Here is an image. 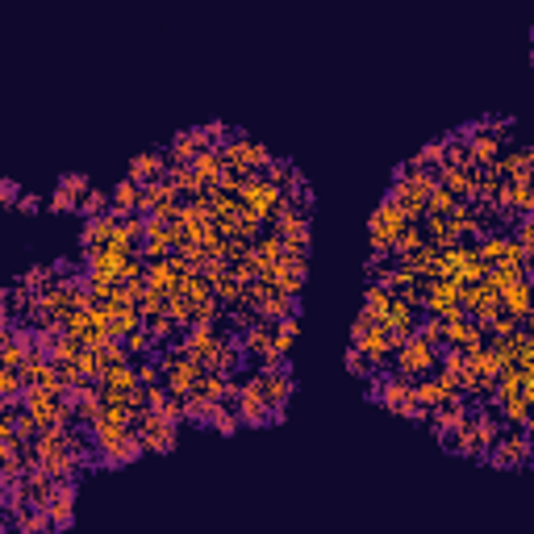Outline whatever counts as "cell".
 <instances>
[{"label":"cell","instance_id":"cell-1","mask_svg":"<svg viewBox=\"0 0 534 534\" xmlns=\"http://www.w3.org/2000/svg\"><path fill=\"white\" fill-rule=\"evenodd\" d=\"M367 401H376V406H385L388 414L406 417V422H426L430 417V409L417 401V385L409 376H401V372H372L367 376Z\"/></svg>","mask_w":534,"mask_h":534},{"label":"cell","instance_id":"cell-2","mask_svg":"<svg viewBox=\"0 0 534 534\" xmlns=\"http://www.w3.org/2000/svg\"><path fill=\"white\" fill-rule=\"evenodd\" d=\"M238 197H242V209H247L251 218L263 221V226H272V221L280 218V209H284V189H280V184H272L263 171L242 180Z\"/></svg>","mask_w":534,"mask_h":534},{"label":"cell","instance_id":"cell-3","mask_svg":"<svg viewBox=\"0 0 534 534\" xmlns=\"http://www.w3.org/2000/svg\"><path fill=\"white\" fill-rule=\"evenodd\" d=\"M488 464L501 467V472H518V467L534 464V443H530V435H526V426H505L501 438H497L493 451H488Z\"/></svg>","mask_w":534,"mask_h":534},{"label":"cell","instance_id":"cell-4","mask_svg":"<svg viewBox=\"0 0 534 534\" xmlns=\"http://www.w3.org/2000/svg\"><path fill=\"white\" fill-rule=\"evenodd\" d=\"M409 213L401 205H393V200H380L376 209H372V218H367V238H372V247H380V251H396V238L406 234V226H409Z\"/></svg>","mask_w":534,"mask_h":534},{"label":"cell","instance_id":"cell-5","mask_svg":"<svg viewBox=\"0 0 534 534\" xmlns=\"http://www.w3.org/2000/svg\"><path fill=\"white\" fill-rule=\"evenodd\" d=\"M393 372H401V376H409V380H422V376H430V372H438V346L426 343L422 334L406 338L393 355Z\"/></svg>","mask_w":534,"mask_h":534},{"label":"cell","instance_id":"cell-6","mask_svg":"<svg viewBox=\"0 0 534 534\" xmlns=\"http://www.w3.org/2000/svg\"><path fill=\"white\" fill-rule=\"evenodd\" d=\"M134 426H139L142 447H147L150 456H168V451L180 447V422H171L163 409H142Z\"/></svg>","mask_w":534,"mask_h":534},{"label":"cell","instance_id":"cell-7","mask_svg":"<svg viewBox=\"0 0 534 534\" xmlns=\"http://www.w3.org/2000/svg\"><path fill=\"white\" fill-rule=\"evenodd\" d=\"M230 406L238 409V417H242V426H276V409L267 406V396L259 393L255 376H242L238 380V393Z\"/></svg>","mask_w":534,"mask_h":534},{"label":"cell","instance_id":"cell-8","mask_svg":"<svg viewBox=\"0 0 534 534\" xmlns=\"http://www.w3.org/2000/svg\"><path fill=\"white\" fill-rule=\"evenodd\" d=\"M251 376H255L259 393L267 396V406L276 409V422H284L288 401H293V372L288 367H255Z\"/></svg>","mask_w":534,"mask_h":534},{"label":"cell","instance_id":"cell-9","mask_svg":"<svg viewBox=\"0 0 534 534\" xmlns=\"http://www.w3.org/2000/svg\"><path fill=\"white\" fill-rule=\"evenodd\" d=\"M422 309L435 317H451L464 309V284L451 276H435L426 284V297H422Z\"/></svg>","mask_w":534,"mask_h":534},{"label":"cell","instance_id":"cell-10","mask_svg":"<svg viewBox=\"0 0 534 534\" xmlns=\"http://www.w3.org/2000/svg\"><path fill=\"white\" fill-rule=\"evenodd\" d=\"M113 242H121V213L109 209V213L84 221V234H79V251H84V255L105 251V247H113Z\"/></svg>","mask_w":534,"mask_h":534},{"label":"cell","instance_id":"cell-11","mask_svg":"<svg viewBox=\"0 0 534 534\" xmlns=\"http://www.w3.org/2000/svg\"><path fill=\"white\" fill-rule=\"evenodd\" d=\"M417 385V401H422L426 409H438V406H447V401H459V380L456 376H447V372H430V376H422V380H414Z\"/></svg>","mask_w":534,"mask_h":534},{"label":"cell","instance_id":"cell-12","mask_svg":"<svg viewBox=\"0 0 534 534\" xmlns=\"http://www.w3.org/2000/svg\"><path fill=\"white\" fill-rule=\"evenodd\" d=\"M447 322V346H459V351H472V346H480V343H488V334H485V326L476 322L472 313H451V317H443Z\"/></svg>","mask_w":534,"mask_h":534},{"label":"cell","instance_id":"cell-13","mask_svg":"<svg viewBox=\"0 0 534 534\" xmlns=\"http://www.w3.org/2000/svg\"><path fill=\"white\" fill-rule=\"evenodd\" d=\"M76 497H79V480H55V497H50V518H55V530H67L76 522Z\"/></svg>","mask_w":534,"mask_h":534},{"label":"cell","instance_id":"cell-14","mask_svg":"<svg viewBox=\"0 0 534 534\" xmlns=\"http://www.w3.org/2000/svg\"><path fill=\"white\" fill-rule=\"evenodd\" d=\"M168 168H171L168 150H142V155L129 159L126 176L134 180V184H150V180H163V176H168Z\"/></svg>","mask_w":534,"mask_h":534},{"label":"cell","instance_id":"cell-15","mask_svg":"<svg viewBox=\"0 0 534 534\" xmlns=\"http://www.w3.org/2000/svg\"><path fill=\"white\" fill-rule=\"evenodd\" d=\"M305 276H309V255H284L276 263V284L284 293H293V297L305 293Z\"/></svg>","mask_w":534,"mask_h":534},{"label":"cell","instance_id":"cell-16","mask_svg":"<svg viewBox=\"0 0 534 534\" xmlns=\"http://www.w3.org/2000/svg\"><path fill=\"white\" fill-rule=\"evenodd\" d=\"M501 305L526 322V313H530V305H534V280L530 276H514L509 284L501 288Z\"/></svg>","mask_w":534,"mask_h":534},{"label":"cell","instance_id":"cell-17","mask_svg":"<svg viewBox=\"0 0 534 534\" xmlns=\"http://www.w3.org/2000/svg\"><path fill=\"white\" fill-rule=\"evenodd\" d=\"M192 171H197L200 189H213V184H221V176H226V159H221L218 147H205L192 159Z\"/></svg>","mask_w":534,"mask_h":534},{"label":"cell","instance_id":"cell-18","mask_svg":"<svg viewBox=\"0 0 534 534\" xmlns=\"http://www.w3.org/2000/svg\"><path fill=\"white\" fill-rule=\"evenodd\" d=\"M476 163H451V168H438V184H447V189L456 192V197H472V184H476Z\"/></svg>","mask_w":534,"mask_h":534},{"label":"cell","instance_id":"cell-19","mask_svg":"<svg viewBox=\"0 0 534 534\" xmlns=\"http://www.w3.org/2000/svg\"><path fill=\"white\" fill-rule=\"evenodd\" d=\"M497 171H501L505 180H534L530 147H526V150H501V159H497Z\"/></svg>","mask_w":534,"mask_h":534},{"label":"cell","instance_id":"cell-20","mask_svg":"<svg viewBox=\"0 0 534 534\" xmlns=\"http://www.w3.org/2000/svg\"><path fill=\"white\" fill-rule=\"evenodd\" d=\"M200 150H205V142H200V129H180L176 139L168 142V159H171V163H192Z\"/></svg>","mask_w":534,"mask_h":534},{"label":"cell","instance_id":"cell-21","mask_svg":"<svg viewBox=\"0 0 534 534\" xmlns=\"http://www.w3.org/2000/svg\"><path fill=\"white\" fill-rule=\"evenodd\" d=\"M109 197H113V213H139V200H142V184H134V180H121V184H113L109 189Z\"/></svg>","mask_w":534,"mask_h":534},{"label":"cell","instance_id":"cell-22","mask_svg":"<svg viewBox=\"0 0 534 534\" xmlns=\"http://www.w3.org/2000/svg\"><path fill=\"white\" fill-rule=\"evenodd\" d=\"M209 430H213V435H221V438H234L238 430H242V417H238V409L230 406V401H221V406L209 414Z\"/></svg>","mask_w":534,"mask_h":534},{"label":"cell","instance_id":"cell-23","mask_svg":"<svg viewBox=\"0 0 534 534\" xmlns=\"http://www.w3.org/2000/svg\"><path fill=\"white\" fill-rule=\"evenodd\" d=\"M21 393H26V372L0 367V406H21Z\"/></svg>","mask_w":534,"mask_h":534},{"label":"cell","instance_id":"cell-24","mask_svg":"<svg viewBox=\"0 0 534 534\" xmlns=\"http://www.w3.org/2000/svg\"><path fill=\"white\" fill-rule=\"evenodd\" d=\"M126 346H129V359L139 364V359H150L159 351V338L150 334L147 326H139V330H129V334H126Z\"/></svg>","mask_w":534,"mask_h":534},{"label":"cell","instance_id":"cell-25","mask_svg":"<svg viewBox=\"0 0 534 534\" xmlns=\"http://www.w3.org/2000/svg\"><path fill=\"white\" fill-rule=\"evenodd\" d=\"M263 176L272 180V184H280V189H293V184H301V168H293V163H288V159H276L272 155V163H267L263 168Z\"/></svg>","mask_w":534,"mask_h":534},{"label":"cell","instance_id":"cell-26","mask_svg":"<svg viewBox=\"0 0 534 534\" xmlns=\"http://www.w3.org/2000/svg\"><path fill=\"white\" fill-rule=\"evenodd\" d=\"M109 209H113V197L105 189H97V184L84 192V200H79V213H84V218H100V213H109Z\"/></svg>","mask_w":534,"mask_h":534},{"label":"cell","instance_id":"cell-27","mask_svg":"<svg viewBox=\"0 0 534 534\" xmlns=\"http://www.w3.org/2000/svg\"><path fill=\"white\" fill-rule=\"evenodd\" d=\"M464 367H467V351H459V346H443L438 351V372H447V376H464Z\"/></svg>","mask_w":534,"mask_h":534},{"label":"cell","instance_id":"cell-28","mask_svg":"<svg viewBox=\"0 0 534 534\" xmlns=\"http://www.w3.org/2000/svg\"><path fill=\"white\" fill-rule=\"evenodd\" d=\"M459 200H464V197H456V192L447 189V184H435L430 200H426V213H451V209H456Z\"/></svg>","mask_w":534,"mask_h":534},{"label":"cell","instance_id":"cell-29","mask_svg":"<svg viewBox=\"0 0 534 534\" xmlns=\"http://www.w3.org/2000/svg\"><path fill=\"white\" fill-rule=\"evenodd\" d=\"M297 330H301V317L297 313H288V317H280V322H276V346L284 351V355L293 351V343H297Z\"/></svg>","mask_w":534,"mask_h":534},{"label":"cell","instance_id":"cell-30","mask_svg":"<svg viewBox=\"0 0 534 534\" xmlns=\"http://www.w3.org/2000/svg\"><path fill=\"white\" fill-rule=\"evenodd\" d=\"M197 129H200V142H205V147H221V142L234 134L226 121H205V126H197Z\"/></svg>","mask_w":534,"mask_h":534},{"label":"cell","instance_id":"cell-31","mask_svg":"<svg viewBox=\"0 0 534 534\" xmlns=\"http://www.w3.org/2000/svg\"><path fill=\"white\" fill-rule=\"evenodd\" d=\"M46 209H50V213H79V200L71 197L67 189H55L46 197Z\"/></svg>","mask_w":534,"mask_h":534},{"label":"cell","instance_id":"cell-32","mask_svg":"<svg viewBox=\"0 0 534 534\" xmlns=\"http://www.w3.org/2000/svg\"><path fill=\"white\" fill-rule=\"evenodd\" d=\"M346 372H351V376H372V364H367V359H364V351H359V346L355 343H351V346H346Z\"/></svg>","mask_w":534,"mask_h":534},{"label":"cell","instance_id":"cell-33","mask_svg":"<svg viewBox=\"0 0 534 534\" xmlns=\"http://www.w3.org/2000/svg\"><path fill=\"white\" fill-rule=\"evenodd\" d=\"M59 189H67L76 200H84V192L92 189V180L84 176V171H71V176H59Z\"/></svg>","mask_w":534,"mask_h":534},{"label":"cell","instance_id":"cell-34","mask_svg":"<svg viewBox=\"0 0 534 534\" xmlns=\"http://www.w3.org/2000/svg\"><path fill=\"white\" fill-rule=\"evenodd\" d=\"M509 234H514L526 251H534V218H518V226L509 230Z\"/></svg>","mask_w":534,"mask_h":534},{"label":"cell","instance_id":"cell-35","mask_svg":"<svg viewBox=\"0 0 534 534\" xmlns=\"http://www.w3.org/2000/svg\"><path fill=\"white\" fill-rule=\"evenodd\" d=\"M13 209H21V213H38V209H42V197H38V192H21V200H17Z\"/></svg>","mask_w":534,"mask_h":534},{"label":"cell","instance_id":"cell-36","mask_svg":"<svg viewBox=\"0 0 534 534\" xmlns=\"http://www.w3.org/2000/svg\"><path fill=\"white\" fill-rule=\"evenodd\" d=\"M0 197H5V205H17V200H21V184H17V180H5V184H0Z\"/></svg>","mask_w":534,"mask_h":534},{"label":"cell","instance_id":"cell-37","mask_svg":"<svg viewBox=\"0 0 534 534\" xmlns=\"http://www.w3.org/2000/svg\"><path fill=\"white\" fill-rule=\"evenodd\" d=\"M530 46H534V30H530Z\"/></svg>","mask_w":534,"mask_h":534}]
</instances>
